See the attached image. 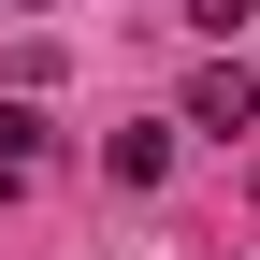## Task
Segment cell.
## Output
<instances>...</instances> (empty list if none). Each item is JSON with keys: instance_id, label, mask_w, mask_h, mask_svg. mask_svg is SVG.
Returning a JSON list of instances; mask_svg holds the SVG:
<instances>
[{"instance_id": "cell-1", "label": "cell", "mask_w": 260, "mask_h": 260, "mask_svg": "<svg viewBox=\"0 0 260 260\" xmlns=\"http://www.w3.org/2000/svg\"><path fill=\"white\" fill-rule=\"evenodd\" d=\"M188 130H217V145H232V130H260V73H246V58L188 73Z\"/></svg>"}, {"instance_id": "cell-2", "label": "cell", "mask_w": 260, "mask_h": 260, "mask_svg": "<svg viewBox=\"0 0 260 260\" xmlns=\"http://www.w3.org/2000/svg\"><path fill=\"white\" fill-rule=\"evenodd\" d=\"M29 159H44V102H0V188H15Z\"/></svg>"}, {"instance_id": "cell-3", "label": "cell", "mask_w": 260, "mask_h": 260, "mask_svg": "<svg viewBox=\"0 0 260 260\" xmlns=\"http://www.w3.org/2000/svg\"><path fill=\"white\" fill-rule=\"evenodd\" d=\"M188 29H217V44H232V29H260V0H188Z\"/></svg>"}]
</instances>
